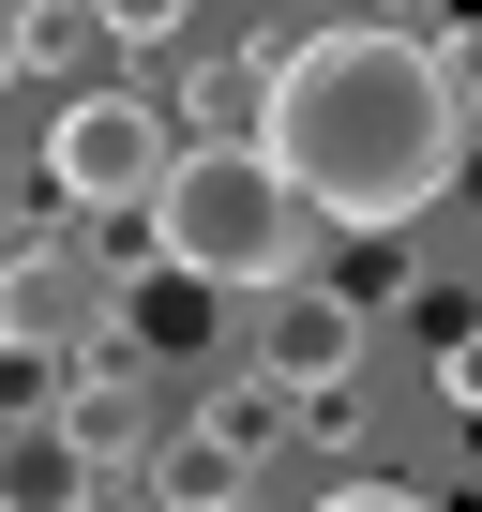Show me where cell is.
Segmentation results:
<instances>
[{
    "instance_id": "cell-1",
    "label": "cell",
    "mask_w": 482,
    "mask_h": 512,
    "mask_svg": "<svg viewBox=\"0 0 482 512\" xmlns=\"http://www.w3.org/2000/svg\"><path fill=\"white\" fill-rule=\"evenodd\" d=\"M241 151L302 196V226L392 241V226H422V211L452 196V166H467V46H452V31H377V16L302 31V46L257 76V136H241Z\"/></svg>"
},
{
    "instance_id": "cell-2",
    "label": "cell",
    "mask_w": 482,
    "mask_h": 512,
    "mask_svg": "<svg viewBox=\"0 0 482 512\" xmlns=\"http://www.w3.org/2000/svg\"><path fill=\"white\" fill-rule=\"evenodd\" d=\"M151 256H166V272L181 287H226V302H257V287H287L302 272V196L257 166V151H241V136H196V151H166V181H151Z\"/></svg>"
},
{
    "instance_id": "cell-6",
    "label": "cell",
    "mask_w": 482,
    "mask_h": 512,
    "mask_svg": "<svg viewBox=\"0 0 482 512\" xmlns=\"http://www.w3.org/2000/svg\"><path fill=\"white\" fill-rule=\"evenodd\" d=\"M61 452L91 467V482H136V452H151V407H136V377L106 362L91 392H61Z\"/></svg>"
},
{
    "instance_id": "cell-3",
    "label": "cell",
    "mask_w": 482,
    "mask_h": 512,
    "mask_svg": "<svg viewBox=\"0 0 482 512\" xmlns=\"http://www.w3.org/2000/svg\"><path fill=\"white\" fill-rule=\"evenodd\" d=\"M166 106H136V91H76L61 121H46V181H61V211H151V181H166Z\"/></svg>"
},
{
    "instance_id": "cell-8",
    "label": "cell",
    "mask_w": 482,
    "mask_h": 512,
    "mask_svg": "<svg viewBox=\"0 0 482 512\" xmlns=\"http://www.w3.org/2000/svg\"><path fill=\"white\" fill-rule=\"evenodd\" d=\"M106 31H91V0H16V76H91Z\"/></svg>"
},
{
    "instance_id": "cell-9",
    "label": "cell",
    "mask_w": 482,
    "mask_h": 512,
    "mask_svg": "<svg viewBox=\"0 0 482 512\" xmlns=\"http://www.w3.org/2000/svg\"><path fill=\"white\" fill-rule=\"evenodd\" d=\"M91 31H106V46H181L196 0H91Z\"/></svg>"
},
{
    "instance_id": "cell-14",
    "label": "cell",
    "mask_w": 482,
    "mask_h": 512,
    "mask_svg": "<svg viewBox=\"0 0 482 512\" xmlns=\"http://www.w3.org/2000/svg\"><path fill=\"white\" fill-rule=\"evenodd\" d=\"M0 512H16V482H0Z\"/></svg>"
},
{
    "instance_id": "cell-11",
    "label": "cell",
    "mask_w": 482,
    "mask_h": 512,
    "mask_svg": "<svg viewBox=\"0 0 482 512\" xmlns=\"http://www.w3.org/2000/svg\"><path fill=\"white\" fill-rule=\"evenodd\" d=\"M317 512H437V497H422V482H332Z\"/></svg>"
},
{
    "instance_id": "cell-4",
    "label": "cell",
    "mask_w": 482,
    "mask_h": 512,
    "mask_svg": "<svg viewBox=\"0 0 482 512\" xmlns=\"http://www.w3.org/2000/svg\"><path fill=\"white\" fill-rule=\"evenodd\" d=\"M106 272L91 241H0V362H76L106 347Z\"/></svg>"
},
{
    "instance_id": "cell-10",
    "label": "cell",
    "mask_w": 482,
    "mask_h": 512,
    "mask_svg": "<svg viewBox=\"0 0 482 512\" xmlns=\"http://www.w3.org/2000/svg\"><path fill=\"white\" fill-rule=\"evenodd\" d=\"M241 106H257V76H241V61H211V76H181V121H241Z\"/></svg>"
},
{
    "instance_id": "cell-12",
    "label": "cell",
    "mask_w": 482,
    "mask_h": 512,
    "mask_svg": "<svg viewBox=\"0 0 482 512\" xmlns=\"http://www.w3.org/2000/svg\"><path fill=\"white\" fill-rule=\"evenodd\" d=\"M0 91H16V0H0Z\"/></svg>"
},
{
    "instance_id": "cell-13",
    "label": "cell",
    "mask_w": 482,
    "mask_h": 512,
    "mask_svg": "<svg viewBox=\"0 0 482 512\" xmlns=\"http://www.w3.org/2000/svg\"><path fill=\"white\" fill-rule=\"evenodd\" d=\"M196 512H272V497H196Z\"/></svg>"
},
{
    "instance_id": "cell-7",
    "label": "cell",
    "mask_w": 482,
    "mask_h": 512,
    "mask_svg": "<svg viewBox=\"0 0 482 512\" xmlns=\"http://www.w3.org/2000/svg\"><path fill=\"white\" fill-rule=\"evenodd\" d=\"M196 437L241 467V482H257L287 437H302V392H272V377H211V407H196Z\"/></svg>"
},
{
    "instance_id": "cell-5",
    "label": "cell",
    "mask_w": 482,
    "mask_h": 512,
    "mask_svg": "<svg viewBox=\"0 0 482 512\" xmlns=\"http://www.w3.org/2000/svg\"><path fill=\"white\" fill-rule=\"evenodd\" d=\"M241 377H272V392H347V377H362V302L317 287V272L257 287V362H241Z\"/></svg>"
}]
</instances>
